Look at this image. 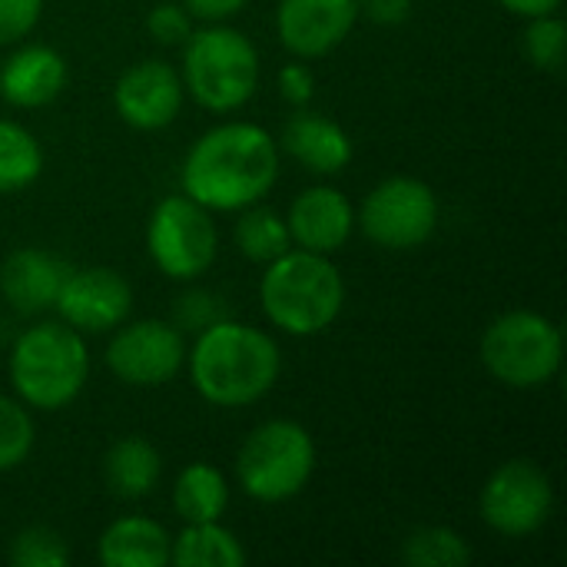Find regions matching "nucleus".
Here are the masks:
<instances>
[{
  "label": "nucleus",
  "mask_w": 567,
  "mask_h": 567,
  "mask_svg": "<svg viewBox=\"0 0 567 567\" xmlns=\"http://www.w3.org/2000/svg\"><path fill=\"white\" fill-rule=\"evenodd\" d=\"M279 179V146L256 123H223L203 133L183 159V193L209 213H239Z\"/></svg>",
  "instance_id": "nucleus-1"
},
{
  "label": "nucleus",
  "mask_w": 567,
  "mask_h": 567,
  "mask_svg": "<svg viewBox=\"0 0 567 567\" xmlns=\"http://www.w3.org/2000/svg\"><path fill=\"white\" fill-rule=\"evenodd\" d=\"M186 359L196 392L219 409H246L259 402L282 372L276 339L233 319H216L199 329Z\"/></svg>",
  "instance_id": "nucleus-2"
},
{
  "label": "nucleus",
  "mask_w": 567,
  "mask_h": 567,
  "mask_svg": "<svg viewBox=\"0 0 567 567\" xmlns=\"http://www.w3.org/2000/svg\"><path fill=\"white\" fill-rule=\"evenodd\" d=\"M259 302L266 319L286 336H319L326 332L346 302V282L339 269L322 252L286 249L266 262L259 282Z\"/></svg>",
  "instance_id": "nucleus-3"
},
{
  "label": "nucleus",
  "mask_w": 567,
  "mask_h": 567,
  "mask_svg": "<svg viewBox=\"0 0 567 567\" xmlns=\"http://www.w3.org/2000/svg\"><path fill=\"white\" fill-rule=\"evenodd\" d=\"M90 379L83 332L66 322H40L10 349V382L23 405L56 412L70 405Z\"/></svg>",
  "instance_id": "nucleus-4"
},
{
  "label": "nucleus",
  "mask_w": 567,
  "mask_h": 567,
  "mask_svg": "<svg viewBox=\"0 0 567 567\" xmlns=\"http://www.w3.org/2000/svg\"><path fill=\"white\" fill-rule=\"evenodd\" d=\"M259 86V53L252 40L233 27L209 23L183 43V90L209 110L233 113L252 100Z\"/></svg>",
  "instance_id": "nucleus-5"
},
{
  "label": "nucleus",
  "mask_w": 567,
  "mask_h": 567,
  "mask_svg": "<svg viewBox=\"0 0 567 567\" xmlns=\"http://www.w3.org/2000/svg\"><path fill=\"white\" fill-rule=\"evenodd\" d=\"M316 468L312 435L289 419L262 422L239 449L236 475L249 498L262 505H279L296 498Z\"/></svg>",
  "instance_id": "nucleus-6"
},
{
  "label": "nucleus",
  "mask_w": 567,
  "mask_h": 567,
  "mask_svg": "<svg viewBox=\"0 0 567 567\" xmlns=\"http://www.w3.org/2000/svg\"><path fill=\"white\" fill-rule=\"evenodd\" d=\"M561 332L532 309L498 316L482 336L485 369L508 389H542L561 369Z\"/></svg>",
  "instance_id": "nucleus-7"
},
{
  "label": "nucleus",
  "mask_w": 567,
  "mask_h": 567,
  "mask_svg": "<svg viewBox=\"0 0 567 567\" xmlns=\"http://www.w3.org/2000/svg\"><path fill=\"white\" fill-rule=\"evenodd\" d=\"M216 246L219 236L206 206H199L186 193L156 203L146 223V249L163 276L176 282L203 276L216 259Z\"/></svg>",
  "instance_id": "nucleus-8"
},
{
  "label": "nucleus",
  "mask_w": 567,
  "mask_h": 567,
  "mask_svg": "<svg viewBox=\"0 0 567 567\" xmlns=\"http://www.w3.org/2000/svg\"><path fill=\"white\" fill-rule=\"evenodd\" d=\"M359 226L382 249H415L439 226V199L429 183L392 176L362 199Z\"/></svg>",
  "instance_id": "nucleus-9"
},
{
  "label": "nucleus",
  "mask_w": 567,
  "mask_h": 567,
  "mask_svg": "<svg viewBox=\"0 0 567 567\" xmlns=\"http://www.w3.org/2000/svg\"><path fill=\"white\" fill-rule=\"evenodd\" d=\"M551 478L542 465L528 458H512L498 465L478 498L485 525L505 538H525L545 528V522L551 518Z\"/></svg>",
  "instance_id": "nucleus-10"
},
{
  "label": "nucleus",
  "mask_w": 567,
  "mask_h": 567,
  "mask_svg": "<svg viewBox=\"0 0 567 567\" xmlns=\"http://www.w3.org/2000/svg\"><path fill=\"white\" fill-rule=\"evenodd\" d=\"M186 362L183 332L163 319H140L123 326L106 346L110 372L136 389H156L169 382Z\"/></svg>",
  "instance_id": "nucleus-11"
},
{
  "label": "nucleus",
  "mask_w": 567,
  "mask_h": 567,
  "mask_svg": "<svg viewBox=\"0 0 567 567\" xmlns=\"http://www.w3.org/2000/svg\"><path fill=\"white\" fill-rule=\"evenodd\" d=\"M53 309L70 329L100 336L126 322L133 309V289L116 269L106 266L70 269L56 292Z\"/></svg>",
  "instance_id": "nucleus-12"
},
{
  "label": "nucleus",
  "mask_w": 567,
  "mask_h": 567,
  "mask_svg": "<svg viewBox=\"0 0 567 567\" xmlns=\"http://www.w3.org/2000/svg\"><path fill=\"white\" fill-rule=\"evenodd\" d=\"M359 0H279L276 33L299 60L332 53L355 27Z\"/></svg>",
  "instance_id": "nucleus-13"
},
{
  "label": "nucleus",
  "mask_w": 567,
  "mask_h": 567,
  "mask_svg": "<svg viewBox=\"0 0 567 567\" xmlns=\"http://www.w3.org/2000/svg\"><path fill=\"white\" fill-rule=\"evenodd\" d=\"M183 93H186L183 76L169 63L143 60L120 73L113 103H116V113L123 116V123H130L133 130L153 133V130L169 126L179 116Z\"/></svg>",
  "instance_id": "nucleus-14"
},
{
  "label": "nucleus",
  "mask_w": 567,
  "mask_h": 567,
  "mask_svg": "<svg viewBox=\"0 0 567 567\" xmlns=\"http://www.w3.org/2000/svg\"><path fill=\"white\" fill-rule=\"evenodd\" d=\"M286 226H289L292 246L329 256L349 243V236L355 229V209L342 189L312 186L292 199Z\"/></svg>",
  "instance_id": "nucleus-15"
},
{
  "label": "nucleus",
  "mask_w": 567,
  "mask_h": 567,
  "mask_svg": "<svg viewBox=\"0 0 567 567\" xmlns=\"http://www.w3.org/2000/svg\"><path fill=\"white\" fill-rule=\"evenodd\" d=\"M66 272H70V266L60 256L27 246V249H17L3 259L0 292H3L10 309L33 316V312H43L56 302V292H60Z\"/></svg>",
  "instance_id": "nucleus-16"
},
{
  "label": "nucleus",
  "mask_w": 567,
  "mask_h": 567,
  "mask_svg": "<svg viewBox=\"0 0 567 567\" xmlns=\"http://www.w3.org/2000/svg\"><path fill=\"white\" fill-rule=\"evenodd\" d=\"M66 86V60L43 43L20 47L0 66V96L20 110L47 106Z\"/></svg>",
  "instance_id": "nucleus-17"
},
{
  "label": "nucleus",
  "mask_w": 567,
  "mask_h": 567,
  "mask_svg": "<svg viewBox=\"0 0 567 567\" xmlns=\"http://www.w3.org/2000/svg\"><path fill=\"white\" fill-rule=\"evenodd\" d=\"M282 146L296 163H302L309 173H319V176H336L352 163L349 133L336 120L322 113H309L302 106L296 116H289L282 130Z\"/></svg>",
  "instance_id": "nucleus-18"
},
{
  "label": "nucleus",
  "mask_w": 567,
  "mask_h": 567,
  "mask_svg": "<svg viewBox=\"0 0 567 567\" xmlns=\"http://www.w3.org/2000/svg\"><path fill=\"white\" fill-rule=\"evenodd\" d=\"M169 535L159 522L130 515L113 522L100 535V561L106 567H163L169 565Z\"/></svg>",
  "instance_id": "nucleus-19"
},
{
  "label": "nucleus",
  "mask_w": 567,
  "mask_h": 567,
  "mask_svg": "<svg viewBox=\"0 0 567 567\" xmlns=\"http://www.w3.org/2000/svg\"><path fill=\"white\" fill-rule=\"evenodd\" d=\"M103 475H106V485L113 495L136 502V498H146L159 485L163 458L146 439L126 435L116 445H110V452L103 458Z\"/></svg>",
  "instance_id": "nucleus-20"
},
{
  "label": "nucleus",
  "mask_w": 567,
  "mask_h": 567,
  "mask_svg": "<svg viewBox=\"0 0 567 567\" xmlns=\"http://www.w3.org/2000/svg\"><path fill=\"white\" fill-rule=\"evenodd\" d=\"M229 505V485L216 465L193 462L179 472L173 485V508L186 525L219 522Z\"/></svg>",
  "instance_id": "nucleus-21"
},
{
  "label": "nucleus",
  "mask_w": 567,
  "mask_h": 567,
  "mask_svg": "<svg viewBox=\"0 0 567 567\" xmlns=\"http://www.w3.org/2000/svg\"><path fill=\"white\" fill-rule=\"evenodd\" d=\"M169 561L176 567H243L246 551L229 528L219 522H203L183 528L169 548Z\"/></svg>",
  "instance_id": "nucleus-22"
},
{
  "label": "nucleus",
  "mask_w": 567,
  "mask_h": 567,
  "mask_svg": "<svg viewBox=\"0 0 567 567\" xmlns=\"http://www.w3.org/2000/svg\"><path fill=\"white\" fill-rule=\"evenodd\" d=\"M43 169V150L30 130L0 120V193H20L37 183Z\"/></svg>",
  "instance_id": "nucleus-23"
},
{
  "label": "nucleus",
  "mask_w": 567,
  "mask_h": 567,
  "mask_svg": "<svg viewBox=\"0 0 567 567\" xmlns=\"http://www.w3.org/2000/svg\"><path fill=\"white\" fill-rule=\"evenodd\" d=\"M239 223H236V246L246 259L252 262H272L276 256H282L286 249H292L289 239V226L286 219L269 209V206H246L239 209Z\"/></svg>",
  "instance_id": "nucleus-24"
},
{
  "label": "nucleus",
  "mask_w": 567,
  "mask_h": 567,
  "mask_svg": "<svg viewBox=\"0 0 567 567\" xmlns=\"http://www.w3.org/2000/svg\"><path fill=\"white\" fill-rule=\"evenodd\" d=\"M402 558L412 567H465L472 561V548L458 532L429 525L405 538Z\"/></svg>",
  "instance_id": "nucleus-25"
},
{
  "label": "nucleus",
  "mask_w": 567,
  "mask_h": 567,
  "mask_svg": "<svg viewBox=\"0 0 567 567\" xmlns=\"http://www.w3.org/2000/svg\"><path fill=\"white\" fill-rule=\"evenodd\" d=\"M33 439V419L23 409V402L0 395V472H10L20 462H27Z\"/></svg>",
  "instance_id": "nucleus-26"
},
{
  "label": "nucleus",
  "mask_w": 567,
  "mask_h": 567,
  "mask_svg": "<svg viewBox=\"0 0 567 567\" xmlns=\"http://www.w3.org/2000/svg\"><path fill=\"white\" fill-rule=\"evenodd\" d=\"M525 53L528 60L545 70V73H561L565 70L567 53V27L561 17L545 13V17H532V27L525 33Z\"/></svg>",
  "instance_id": "nucleus-27"
},
{
  "label": "nucleus",
  "mask_w": 567,
  "mask_h": 567,
  "mask_svg": "<svg viewBox=\"0 0 567 567\" xmlns=\"http://www.w3.org/2000/svg\"><path fill=\"white\" fill-rule=\"evenodd\" d=\"M10 561L17 567H63L70 565V548L53 528L33 525L13 538Z\"/></svg>",
  "instance_id": "nucleus-28"
},
{
  "label": "nucleus",
  "mask_w": 567,
  "mask_h": 567,
  "mask_svg": "<svg viewBox=\"0 0 567 567\" xmlns=\"http://www.w3.org/2000/svg\"><path fill=\"white\" fill-rule=\"evenodd\" d=\"M146 30L153 33L156 43L176 47V43H186V37L193 33V17L179 3H156L146 17Z\"/></svg>",
  "instance_id": "nucleus-29"
},
{
  "label": "nucleus",
  "mask_w": 567,
  "mask_h": 567,
  "mask_svg": "<svg viewBox=\"0 0 567 567\" xmlns=\"http://www.w3.org/2000/svg\"><path fill=\"white\" fill-rule=\"evenodd\" d=\"M43 0H0V47L27 37L40 20Z\"/></svg>",
  "instance_id": "nucleus-30"
},
{
  "label": "nucleus",
  "mask_w": 567,
  "mask_h": 567,
  "mask_svg": "<svg viewBox=\"0 0 567 567\" xmlns=\"http://www.w3.org/2000/svg\"><path fill=\"white\" fill-rule=\"evenodd\" d=\"M279 90L292 106H306L316 93V76L306 63H289L279 70Z\"/></svg>",
  "instance_id": "nucleus-31"
},
{
  "label": "nucleus",
  "mask_w": 567,
  "mask_h": 567,
  "mask_svg": "<svg viewBox=\"0 0 567 567\" xmlns=\"http://www.w3.org/2000/svg\"><path fill=\"white\" fill-rule=\"evenodd\" d=\"M359 13H365L372 23L395 27V23L409 20L412 0H359Z\"/></svg>",
  "instance_id": "nucleus-32"
},
{
  "label": "nucleus",
  "mask_w": 567,
  "mask_h": 567,
  "mask_svg": "<svg viewBox=\"0 0 567 567\" xmlns=\"http://www.w3.org/2000/svg\"><path fill=\"white\" fill-rule=\"evenodd\" d=\"M249 0H183V7L189 10V17L206 20V23H223L229 17H236Z\"/></svg>",
  "instance_id": "nucleus-33"
},
{
  "label": "nucleus",
  "mask_w": 567,
  "mask_h": 567,
  "mask_svg": "<svg viewBox=\"0 0 567 567\" xmlns=\"http://www.w3.org/2000/svg\"><path fill=\"white\" fill-rule=\"evenodd\" d=\"M505 10L518 13V17H545V13H555L565 0H498Z\"/></svg>",
  "instance_id": "nucleus-34"
}]
</instances>
